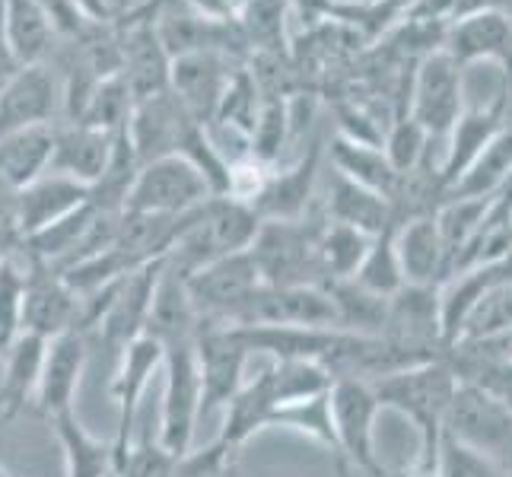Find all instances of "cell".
Instances as JSON below:
<instances>
[{
	"label": "cell",
	"mask_w": 512,
	"mask_h": 477,
	"mask_svg": "<svg viewBox=\"0 0 512 477\" xmlns=\"http://www.w3.org/2000/svg\"><path fill=\"white\" fill-rule=\"evenodd\" d=\"M0 35L23 67L48 64L58 32L35 0H0Z\"/></svg>",
	"instance_id": "484cf974"
},
{
	"label": "cell",
	"mask_w": 512,
	"mask_h": 477,
	"mask_svg": "<svg viewBox=\"0 0 512 477\" xmlns=\"http://www.w3.org/2000/svg\"><path fill=\"white\" fill-rule=\"evenodd\" d=\"M198 328H201V318L191 306L185 277L175 274L163 261L160 280H156V290H153V303L147 312L144 334L153 341H160L163 350H169V347H179V344H194Z\"/></svg>",
	"instance_id": "603a6c76"
},
{
	"label": "cell",
	"mask_w": 512,
	"mask_h": 477,
	"mask_svg": "<svg viewBox=\"0 0 512 477\" xmlns=\"http://www.w3.org/2000/svg\"><path fill=\"white\" fill-rule=\"evenodd\" d=\"M239 61L217 55V51H198V55H182L172 58L169 70V90L172 96L185 105V112L198 121V125L210 128L214 125L217 105L223 99L226 83L233 80Z\"/></svg>",
	"instance_id": "9a60e30c"
},
{
	"label": "cell",
	"mask_w": 512,
	"mask_h": 477,
	"mask_svg": "<svg viewBox=\"0 0 512 477\" xmlns=\"http://www.w3.org/2000/svg\"><path fill=\"white\" fill-rule=\"evenodd\" d=\"M328 404L341 474L350 477V471H357L363 477H385L376 452V420L382 414V404L373 392V382L334 379L328 388Z\"/></svg>",
	"instance_id": "277c9868"
},
{
	"label": "cell",
	"mask_w": 512,
	"mask_h": 477,
	"mask_svg": "<svg viewBox=\"0 0 512 477\" xmlns=\"http://www.w3.org/2000/svg\"><path fill=\"white\" fill-rule=\"evenodd\" d=\"M86 366V334L70 328L58 338H51L45 347L42 376L35 388L32 408L42 417H58L64 411H74V398L80 388V376Z\"/></svg>",
	"instance_id": "ffe728a7"
},
{
	"label": "cell",
	"mask_w": 512,
	"mask_h": 477,
	"mask_svg": "<svg viewBox=\"0 0 512 477\" xmlns=\"http://www.w3.org/2000/svg\"><path fill=\"white\" fill-rule=\"evenodd\" d=\"M118 134H105L90 125H55V147H51V175H64L86 188L99 182V175L109 166V156Z\"/></svg>",
	"instance_id": "7402d4cb"
},
{
	"label": "cell",
	"mask_w": 512,
	"mask_h": 477,
	"mask_svg": "<svg viewBox=\"0 0 512 477\" xmlns=\"http://www.w3.org/2000/svg\"><path fill=\"white\" fill-rule=\"evenodd\" d=\"M509 16H512V13H509Z\"/></svg>",
	"instance_id": "11a10c76"
},
{
	"label": "cell",
	"mask_w": 512,
	"mask_h": 477,
	"mask_svg": "<svg viewBox=\"0 0 512 477\" xmlns=\"http://www.w3.org/2000/svg\"><path fill=\"white\" fill-rule=\"evenodd\" d=\"M443 433L465 443L471 449H478L490 455L493 462L512 446V414L506 411V404L487 392L484 385L471 379H458L449 411L443 420Z\"/></svg>",
	"instance_id": "52a82bcc"
},
{
	"label": "cell",
	"mask_w": 512,
	"mask_h": 477,
	"mask_svg": "<svg viewBox=\"0 0 512 477\" xmlns=\"http://www.w3.org/2000/svg\"><path fill=\"white\" fill-rule=\"evenodd\" d=\"M252 353L242 347L233 328L201 325L194 338V360L201 376V417L226 408L245 385V363Z\"/></svg>",
	"instance_id": "30bf717a"
},
{
	"label": "cell",
	"mask_w": 512,
	"mask_h": 477,
	"mask_svg": "<svg viewBox=\"0 0 512 477\" xmlns=\"http://www.w3.org/2000/svg\"><path fill=\"white\" fill-rule=\"evenodd\" d=\"M55 147V125L23 128L0 137V182L13 191H23L35 179H42Z\"/></svg>",
	"instance_id": "f1b7e54d"
},
{
	"label": "cell",
	"mask_w": 512,
	"mask_h": 477,
	"mask_svg": "<svg viewBox=\"0 0 512 477\" xmlns=\"http://www.w3.org/2000/svg\"><path fill=\"white\" fill-rule=\"evenodd\" d=\"M61 115V80L48 64H29L16 74L4 93H0V137L39 128V125H58Z\"/></svg>",
	"instance_id": "e0dca14e"
},
{
	"label": "cell",
	"mask_w": 512,
	"mask_h": 477,
	"mask_svg": "<svg viewBox=\"0 0 512 477\" xmlns=\"http://www.w3.org/2000/svg\"><path fill=\"white\" fill-rule=\"evenodd\" d=\"M465 112V67L446 51L420 58L408 86V115L430 134L433 144H446L458 115Z\"/></svg>",
	"instance_id": "8992f818"
},
{
	"label": "cell",
	"mask_w": 512,
	"mask_h": 477,
	"mask_svg": "<svg viewBox=\"0 0 512 477\" xmlns=\"http://www.w3.org/2000/svg\"><path fill=\"white\" fill-rule=\"evenodd\" d=\"M166 385L160 411V446L172 455H185L194 446V430L201 420V376L194 360V344L166 350Z\"/></svg>",
	"instance_id": "9c48e42d"
},
{
	"label": "cell",
	"mask_w": 512,
	"mask_h": 477,
	"mask_svg": "<svg viewBox=\"0 0 512 477\" xmlns=\"http://www.w3.org/2000/svg\"><path fill=\"white\" fill-rule=\"evenodd\" d=\"M35 4L42 7V13L51 20L55 26L58 39H67V42H80L86 32H90L96 23H90L86 16L80 13V7L74 0H35Z\"/></svg>",
	"instance_id": "f6af8a7d"
},
{
	"label": "cell",
	"mask_w": 512,
	"mask_h": 477,
	"mask_svg": "<svg viewBox=\"0 0 512 477\" xmlns=\"http://www.w3.org/2000/svg\"><path fill=\"white\" fill-rule=\"evenodd\" d=\"M80 7V13L86 16L90 23H112L115 20V10L109 0H74Z\"/></svg>",
	"instance_id": "681fc988"
},
{
	"label": "cell",
	"mask_w": 512,
	"mask_h": 477,
	"mask_svg": "<svg viewBox=\"0 0 512 477\" xmlns=\"http://www.w3.org/2000/svg\"><path fill=\"white\" fill-rule=\"evenodd\" d=\"M179 455L160 446V439L150 443L144 439L140 446H131L125 455L115 462V477H172Z\"/></svg>",
	"instance_id": "ee69618b"
},
{
	"label": "cell",
	"mask_w": 512,
	"mask_h": 477,
	"mask_svg": "<svg viewBox=\"0 0 512 477\" xmlns=\"http://www.w3.org/2000/svg\"><path fill=\"white\" fill-rule=\"evenodd\" d=\"M287 13L290 0H242L236 10V26L252 55L290 58L287 42Z\"/></svg>",
	"instance_id": "1f68e13d"
},
{
	"label": "cell",
	"mask_w": 512,
	"mask_h": 477,
	"mask_svg": "<svg viewBox=\"0 0 512 477\" xmlns=\"http://www.w3.org/2000/svg\"><path fill=\"white\" fill-rule=\"evenodd\" d=\"M0 477H13V474H7V471H4V468H0Z\"/></svg>",
	"instance_id": "f5cc1de1"
},
{
	"label": "cell",
	"mask_w": 512,
	"mask_h": 477,
	"mask_svg": "<svg viewBox=\"0 0 512 477\" xmlns=\"http://www.w3.org/2000/svg\"><path fill=\"white\" fill-rule=\"evenodd\" d=\"M436 477H503L500 465L490 455L471 449L465 443H458L452 436H439L436 446Z\"/></svg>",
	"instance_id": "7bdbcfd3"
},
{
	"label": "cell",
	"mask_w": 512,
	"mask_h": 477,
	"mask_svg": "<svg viewBox=\"0 0 512 477\" xmlns=\"http://www.w3.org/2000/svg\"><path fill=\"white\" fill-rule=\"evenodd\" d=\"M16 258L23 264V331L51 341L64 331L77 328L80 296L67 287V280L39 258Z\"/></svg>",
	"instance_id": "8fae6325"
},
{
	"label": "cell",
	"mask_w": 512,
	"mask_h": 477,
	"mask_svg": "<svg viewBox=\"0 0 512 477\" xmlns=\"http://www.w3.org/2000/svg\"><path fill=\"white\" fill-rule=\"evenodd\" d=\"M443 51L458 64H500L506 86L503 90L512 96V16L509 13H478L468 20H458L449 26Z\"/></svg>",
	"instance_id": "d6986e66"
},
{
	"label": "cell",
	"mask_w": 512,
	"mask_h": 477,
	"mask_svg": "<svg viewBox=\"0 0 512 477\" xmlns=\"http://www.w3.org/2000/svg\"><path fill=\"white\" fill-rule=\"evenodd\" d=\"M20 70H23V64L13 58V51L4 42V35H0V93H4V86L20 74Z\"/></svg>",
	"instance_id": "f907efd6"
},
{
	"label": "cell",
	"mask_w": 512,
	"mask_h": 477,
	"mask_svg": "<svg viewBox=\"0 0 512 477\" xmlns=\"http://www.w3.org/2000/svg\"><path fill=\"white\" fill-rule=\"evenodd\" d=\"M23 334V264L16 255L0 261V353Z\"/></svg>",
	"instance_id": "b9f144b4"
},
{
	"label": "cell",
	"mask_w": 512,
	"mask_h": 477,
	"mask_svg": "<svg viewBox=\"0 0 512 477\" xmlns=\"http://www.w3.org/2000/svg\"><path fill=\"white\" fill-rule=\"evenodd\" d=\"M90 201V188L64 179V175H51L45 172L42 179H35L16 194V214H20V233L23 239L39 233L48 223H55L67 217L70 210H77L80 204Z\"/></svg>",
	"instance_id": "d4e9b609"
},
{
	"label": "cell",
	"mask_w": 512,
	"mask_h": 477,
	"mask_svg": "<svg viewBox=\"0 0 512 477\" xmlns=\"http://www.w3.org/2000/svg\"><path fill=\"white\" fill-rule=\"evenodd\" d=\"M258 109H261V90H258V83H255L249 67H239L236 74H233V80L226 83L223 99H220L217 115H214V125L239 134L245 144H249V137L255 131V121H258ZM214 125H210V128H214Z\"/></svg>",
	"instance_id": "74e56055"
},
{
	"label": "cell",
	"mask_w": 512,
	"mask_h": 477,
	"mask_svg": "<svg viewBox=\"0 0 512 477\" xmlns=\"http://www.w3.org/2000/svg\"><path fill=\"white\" fill-rule=\"evenodd\" d=\"M198 128L204 125H198V121L185 112V105L172 96V90H166L160 96H150L134 105L128 140L134 147L137 163L147 166L153 159H163V156H182Z\"/></svg>",
	"instance_id": "4fadbf2b"
},
{
	"label": "cell",
	"mask_w": 512,
	"mask_h": 477,
	"mask_svg": "<svg viewBox=\"0 0 512 477\" xmlns=\"http://www.w3.org/2000/svg\"><path fill=\"white\" fill-rule=\"evenodd\" d=\"M163 261L166 258H156V261L144 264V268L125 274L112 287L109 306H105L102 318H99L90 334H96V338L105 347H112L115 353H121L134 338L144 334L147 312H150V303H153V290H156V280H160ZM90 334H86V338H90Z\"/></svg>",
	"instance_id": "5bb4252c"
},
{
	"label": "cell",
	"mask_w": 512,
	"mask_h": 477,
	"mask_svg": "<svg viewBox=\"0 0 512 477\" xmlns=\"http://www.w3.org/2000/svg\"><path fill=\"white\" fill-rule=\"evenodd\" d=\"M210 198H217V194L210 191L198 166L188 163L185 156H163L137 169L125 210L128 214L182 217Z\"/></svg>",
	"instance_id": "5b68a950"
},
{
	"label": "cell",
	"mask_w": 512,
	"mask_h": 477,
	"mask_svg": "<svg viewBox=\"0 0 512 477\" xmlns=\"http://www.w3.org/2000/svg\"><path fill=\"white\" fill-rule=\"evenodd\" d=\"M48 341L39 334H20L4 350V379H0V417L13 420L26 411V404L35 401V388L42 376Z\"/></svg>",
	"instance_id": "4316f807"
},
{
	"label": "cell",
	"mask_w": 512,
	"mask_h": 477,
	"mask_svg": "<svg viewBox=\"0 0 512 477\" xmlns=\"http://www.w3.org/2000/svg\"><path fill=\"white\" fill-rule=\"evenodd\" d=\"M51 427L64 449L67 477H115V446L112 439L102 443L83 427L74 411L51 417Z\"/></svg>",
	"instance_id": "4dcf8cb0"
},
{
	"label": "cell",
	"mask_w": 512,
	"mask_h": 477,
	"mask_svg": "<svg viewBox=\"0 0 512 477\" xmlns=\"http://www.w3.org/2000/svg\"><path fill=\"white\" fill-rule=\"evenodd\" d=\"M331 306H334V322L341 331L353 334H382L385 331V315H388V299L363 290L357 280H328L322 284Z\"/></svg>",
	"instance_id": "836d02e7"
},
{
	"label": "cell",
	"mask_w": 512,
	"mask_h": 477,
	"mask_svg": "<svg viewBox=\"0 0 512 477\" xmlns=\"http://www.w3.org/2000/svg\"><path fill=\"white\" fill-rule=\"evenodd\" d=\"M325 220L331 223H344L360 229L366 236H379L382 229L398 226L392 214V201L382 198V194L369 191L357 182L344 179V175L334 172V179L328 185V198H325Z\"/></svg>",
	"instance_id": "83f0119b"
},
{
	"label": "cell",
	"mask_w": 512,
	"mask_h": 477,
	"mask_svg": "<svg viewBox=\"0 0 512 477\" xmlns=\"http://www.w3.org/2000/svg\"><path fill=\"white\" fill-rule=\"evenodd\" d=\"M293 140L290 134V109H287V96H261V109L255 131L245 144V153H252L261 163L274 166L280 159V150Z\"/></svg>",
	"instance_id": "ab89813d"
},
{
	"label": "cell",
	"mask_w": 512,
	"mask_h": 477,
	"mask_svg": "<svg viewBox=\"0 0 512 477\" xmlns=\"http://www.w3.org/2000/svg\"><path fill=\"white\" fill-rule=\"evenodd\" d=\"M322 223L303 220H261L249 255L268 287H322V268L315 239Z\"/></svg>",
	"instance_id": "3957f363"
},
{
	"label": "cell",
	"mask_w": 512,
	"mask_h": 477,
	"mask_svg": "<svg viewBox=\"0 0 512 477\" xmlns=\"http://www.w3.org/2000/svg\"><path fill=\"white\" fill-rule=\"evenodd\" d=\"M497 465H500V474H503V477H512V446L497 458Z\"/></svg>",
	"instance_id": "816d5d0a"
},
{
	"label": "cell",
	"mask_w": 512,
	"mask_h": 477,
	"mask_svg": "<svg viewBox=\"0 0 512 477\" xmlns=\"http://www.w3.org/2000/svg\"><path fill=\"white\" fill-rule=\"evenodd\" d=\"M261 226V217L249 204L236 198H210L194 207L185 217L172 249L166 252V264L175 274H194L226 255L245 252Z\"/></svg>",
	"instance_id": "7a4b0ae2"
},
{
	"label": "cell",
	"mask_w": 512,
	"mask_h": 477,
	"mask_svg": "<svg viewBox=\"0 0 512 477\" xmlns=\"http://www.w3.org/2000/svg\"><path fill=\"white\" fill-rule=\"evenodd\" d=\"M185 287L201 325H229L236 309L261 287V274L245 249L188 274Z\"/></svg>",
	"instance_id": "ba28073f"
},
{
	"label": "cell",
	"mask_w": 512,
	"mask_h": 477,
	"mask_svg": "<svg viewBox=\"0 0 512 477\" xmlns=\"http://www.w3.org/2000/svg\"><path fill=\"white\" fill-rule=\"evenodd\" d=\"M512 179V118L497 131V137L481 150L471 169L458 179L446 198H490Z\"/></svg>",
	"instance_id": "d6a6232c"
},
{
	"label": "cell",
	"mask_w": 512,
	"mask_h": 477,
	"mask_svg": "<svg viewBox=\"0 0 512 477\" xmlns=\"http://www.w3.org/2000/svg\"><path fill=\"white\" fill-rule=\"evenodd\" d=\"M478 13H512V0H449V26Z\"/></svg>",
	"instance_id": "bcb514c9"
},
{
	"label": "cell",
	"mask_w": 512,
	"mask_h": 477,
	"mask_svg": "<svg viewBox=\"0 0 512 477\" xmlns=\"http://www.w3.org/2000/svg\"><path fill=\"white\" fill-rule=\"evenodd\" d=\"M0 261H4V255H0Z\"/></svg>",
	"instance_id": "db71d44e"
},
{
	"label": "cell",
	"mask_w": 512,
	"mask_h": 477,
	"mask_svg": "<svg viewBox=\"0 0 512 477\" xmlns=\"http://www.w3.org/2000/svg\"><path fill=\"white\" fill-rule=\"evenodd\" d=\"M455 385H458V373L452 369L449 357H436L411 369H398V373L373 382V392L382 404V411H398L417 430L420 468H433L436 462V446L439 436H443V420Z\"/></svg>",
	"instance_id": "6da1fadb"
},
{
	"label": "cell",
	"mask_w": 512,
	"mask_h": 477,
	"mask_svg": "<svg viewBox=\"0 0 512 477\" xmlns=\"http://www.w3.org/2000/svg\"><path fill=\"white\" fill-rule=\"evenodd\" d=\"M417 0H373V16H376V32L385 35L404 13H408Z\"/></svg>",
	"instance_id": "c3c4849f"
},
{
	"label": "cell",
	"mask_w": 512,
	"mask_h": 477,
	"mask_svg": "<svg viewBox=\"0 0 512 477\" xmlns=\"http://www.w3.org/2000/svg\"><path fill=\"white\" fill-rule=\"evenodd\" d=\"M293 430V433H303L309 439H315L319 446H325L341 465V455H338V439H334V427H331V404H328V392L322 395H312L303 401H290V404H280V408L271 414L268 420V430Z\"/></svg>",
	"instance_id": "d590c367"
},
{
	"label": "cell",
	"mask_w": 512,
	"mask_h": 477,
	"mask_svg": "<svg viewBox=\"0 0 512 477\" xmlns=\"http://www.w3.org/2000/svg\"><path fill=\"white\" fill-rule=\"evenodd\" d=\"M509 118H512V96L506 90L490 105H474V109H465L458 115L455 128L446 137L443 159H439V182H443L446 194L458 185V179L471 169V163L481 156V150L497 137V131Z\"/></svg>",
	"instance_id": "ac0fdd59"
},
{
	"label": "cell",
	"mask_w": 512,
	"mask_h": 477,
	"mask_svg": "<svg viewBox=\"0 0 512 477\" xmlns=\"http://www.w3.org/2000/svg\"><path fill=\"white\" fill-rule=\"evenodd\" d=\"M134 105L137 102L128 90L125 77L121 74L105 77V80H99L90 102H86L80 121H74V125H90L96 131H105V134H125L131 125Z\"/></svg>",
	"instance_id": "8d00e7d4"
},
{
	"label": "cell",
	"mask_w": 512,
	"mask_h": 477,
	"mask_svg": "<svg viewBox=\"0 0 512 477\" xmlns=\"http://www.w3.org/2000/svg\"><path fill=\"white\" fill-rule=\"evenodd\" d=\"M395 252L404 284L439 287L449 277V252L439 233L436 214L414 217L395 226Z\"/></svg>",
	"instance_id": "44dd1931"
},
{
	"label": "cell",
	"mask_w": 512,
	"mask_h": 477,
	"mask_svg": "<svg viewBox=\"0 0 512 477\" xmlns=\"http://www.w3.org/2000/svg\"><path fill=\"white\" fill-rule=\"evenodd\" d=\"M319 159L322 147L312 144L303 156L296 159L290 169H274L268 185L258 194L252 210L261 220H303L312 191H315V175H319Z\"/></svg>",
	"instance_id": "cb8c5ba5"
},
{
	"label": "cell",
	"mask_w": 512,
	"mask_h": 477,
	"mask_svg": "<svg viewBox=\"0 0 512 477\" xmlns=\"http://www.w3.org/2000/svg\"><path fill=\"white\" fill-rule=\"evenodd\" d=\"M191 13L204 16V20H217V23H229L236 20V10L242 0H185Z\"/></svg>",
	"instance_id": "7dc6e473"
},
{
	"label": "cell",
	"mask_w": 512,
	"mask_h": 477,
	"mask_svg": "<svg viewBox=\"0 0 512 477\" xmlns=\"http://www.w3.org/2000/svg\"><path fill=\"white\" fill-rule=\"evenodd\" d=\"M163 360H166L163 344L147 338V334H140V338H134L125 350L118 353V369H115L112 385H109V395L118 408V430L112 439L115 462L131 449V433H134L140 398L147 395V385H150L156 369L163 366Z\"/></svg>",
	"instance_id": "2e32d148"
},
{
	"label": "cell",
	"mask_w": 512,
	"mask_h": 477,
	"mask_svg": "<svg viewBox=\"0 0 512 477\" xmlns=\"http://www.w3.org/2000/svg\"><path fill=\"white\" fill-rule=\"evenodd\" d=\"M353 280L376 296H395L404 287V277H401V264H398V252H395V226L382 229L379 236H373L366 249V258L360 261L357 274Z\"/></svg>",
	"instance_id": "f35d334b"
},
{
	"label": "cell",
	"mask_w": 512,
	"mask_h": 477,
	"mask_svg": "<svg viewBox=\"0 0 512 477\" xmlns=\"http://www.w3.org/2000/svg\"><path fill=\"white\" fill-rule=\"evenodd\" d=\"M249 325L338 328L325 287H268V284H261L245 299L226 328H249Z\"/></svg>",
	"instance_id": "7c38bea8"
},
{
	"label": "cell",
	"mask_w": 512,
	"mask_h": 477,
	"mask_svg": "<svg viewBox=\"0 0 512 477\" xmlns=\"http://www.w3.org/2000/svg\"><path fill=\"white\" fill-rule=\"evenodd\" d=\"M328 156H331L334 172L344 175V179L376 191L388 201H392V194L398 191L401 175L392 169V163H388V156L379 144H360V140H350V137L338 134L331 140Z\"/></svg>",
	"instance_id": "f546056e"
},
{
	"label": "cell",
	"mask_w": 512,
	"mask_h": 477,
	"mask_svg": "<svg viewBox=\"0 0 512 477\" xmlns=\"http://www.w3.org/2000/svg\"><path fill=\"white\" fill-rule=\"evenodd\" d=\"M382 150H385L388 163H392V169L398 175H408V172L420 169L430 159L433 140L411 115H398L395 125L388 128V134L382 140Z\"/></svg>",
	"instance_id": "60d3db41"
},
{
	"label": "cell",
	"mask_w": 512,
	"mask_h": 477,
	"mask_svg": "<svg viewBox=\"0 0 512 477\" xmlns=\"http://www.w3.org/2000/svg\"><path fill=\"white\" fill-rule=\"evenodd\" d=\"M373 236L360 233V229L322 220L319 239H315V252H319V268H322V284L328 280H347L357 274L360 261L366 258V249Z\"/></svg>",
	"instance_id": "e575fe53"
}]
</instances>
